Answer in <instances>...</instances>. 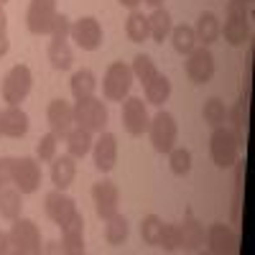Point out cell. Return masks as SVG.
<instances>
[{
  "instance_id": "d6986e66",
  "label": "cell",
  "mask_w": 255,
  "mask_h": 255,
  "mask_svg": "<svg viewBox=\"0 0 255 255\" xmlns=\"http://www.w3.org/2000/svg\"><path fill=\"white\" fill-rule=\"evenodd\" d=\"M59 250L67 253V255L84 253V220H82L79 212L67 225H61V245H59Z\"/></svg>"
},
{
  "instance_id": "cb8c5ba5",
  "label": "cell",
  "mask_w": 255,
  "mask_h": 255,
  "mask_svg": "<svg viewBox=\"0 0 255 255\" xmlns=\"http://www.w3.org/2000/svg\"><path fill=\"white\" fill-rule=\"evenodd\" d=\"M92 133L84 130V128H72L67 133V153L72 158H84L92 151Z\"/></svg>"
},
{
  "instance_id": "ac0fdd59",
  "label": "cell",
  "mask_w": 255,
  "mask_h": 255,
  "mask_svg": "<svg viewBox=\"0 0 255 255\" xmlns=\"http://www.w3.org/2000/svg\"><path fill=\"white\" fill-rule=\"evenodd\" d=\"M28 133V115L18 105H8L0 110V135L8 138H23Z\"/></svg>"
},
{
  "instance_id": "9a60e30c",
  "label": "cell",
  "mask_w": 255,
  "mask_h": 255,
  "mask_svg": "<svg viewBox=\"0 0 255 255\" xmlns=\"http://www.w3.org/2000/svg\"><path fill=\"white\" fill-rule=\"evenodd\" d=\"M92 202H95V212L100 220L113 217L118 207H120V191L113 181H97L92 186Z\"/></svg>"
},
{
  "instance_id": "ffe728a7",
  "label": "cell",
  "mask_w": 255,
  "mask_h": 255,
  "mask_svg": "<svg viewBox=\"0 0 255 255\" xmlns=\"http://www.w3.org/2000/svg\"><path fill=\"white\" fill-rule=\"evenodd\" d=\"M77 158H72L69 153L67 156H56L51 161V184L61 191H67L72 184H74V176H77Z\"/></svg>"
},
{
  "instance_id": "836d02e7",
  "label": "cell",
  "mask_w": 255,
  "mask_h": 255,
  "mask_svg": "<svg viewBox=\"0 0 255 255\" xmlns=\"http://www.w3.org/2000/svg\"><path fill=\"white\" fill-rule=\"evenodd\" d=\"M163 225H166V222H163L158 215H148V217H143V222H140V238H143V243H145V245H156V248H158V240H161Z\"/></svg>"
},
{
  "instance_id": "2e32d148",
  "label": "cell",
  "mask_w": 255,
  "mask_h": 255,
  "mask_svg": "<svg viewBox=\"0 0 255 255\" xmlns=\"http://www.w3.org/2000/svg\"><path fill=\"white\" fill-rule=\"evenodd\" d=\"M46 120H49V125H51V133H54L59 140L67 138V133L74 128V105H69L67 100H54V102H49Z\"/></svg>"
},
{
  "instance_id": "d6a6232c",
  "label": "cell",
  "mask_w": 255,
  "mask_h": 255,
  "mask_svg": "<svg viewBox=\"0 0 255 255\" xmlns=\"http://www.w3.org/2000/svg\"><path fill=\"white\" fill-rule=\"evenodd\" d=\"M202 115H204V123L212 125V128H220L225 120H227V108L220 97H209L202 108Z\"/></svg>"
},
{
  "instance_id": "7402d4cb",
  "label": "cell",
  "mask_w": 255,
  "mask_h": 255,
  "mask_svg": "<svg viewBox=\"0 0 255 255\" xmlns=\"http://www.w3.org/2000/svg\"><path fill=\"white\" fill-rule=\"evenodd\" d=\"M20 209H23V194L13 184H5L0 189V217L13 222L20 217Z\"/></svg>"
},
{
  "instance_id": "f546056e",
  "label": "cell",
  "mask_w": 255,
  "mask_h": 255,
  "mask_svg": "<svg viewBox=\"0 0 255 255\" xmlns=\"http://www.w3.org/2000/svg\"><path fill=\"white\" fill-rule=\"evenodd\" d=\"M171 44H174V49H176V54H181V56H186V54H191L197 49V36H194V28L191 26H176V28H171Z\"/></svg>"
},
{
  "instance_id": "52a82bcc",
  "label": "cell",
  "mask_w": 255,
  "mask_h": 255,
  "mask_svg": "<svg viewBox=\"0 0 255 255\" xmlns=\"http://www.w3.org/2000/svg\"><path fill=\"white\" fill-rule=\"evenodd\" d=\"M10 184L20 191V194H33L41 186V166L33 156H23V158H13V168H10Z\"/></svg>"
},
{
  "instance_id": "ba28073f",
  "label": "cell",
  "mask_w": 255,
  "mask_h": 255,
  "mask_svg": "<svg viewBox=\"0 0 255 255\" xmlns=\"http://www.w3.org/2000/svg\"><path fill=\"white\" fill-rule=\"evenodd\" d=\"M31 84H33V74L26 64H15V67L5 74L3 79V100L8 105H20L28 92H31Z\"/></svg>"
},
{
  "instance_id": "7a4b0ae2",
  "label": "cell",
  "mask_w": 255,
  "mask_h": 255,
  "mask_svg": "<svg viewBox=\"0 0 255 255\" xmlns=\"http://www.w3.org/2000/svg\"><path fill=\"white\" fill-rule=\"evenodd\" d=\"M8 238H10V250L18 255H33V253L44 250V245H41V230L28 217L13 220V225L8 230Z\"/></svg>"
},
{
  "instance_id": "603a6c76",
  "label": "cell",
  "mask_w": 255,
  "mask_h": 255,
  "mask_svg": "<svg viewBox=\"0 0 255 255\" xmlns=\"http://www.w3.org/2000/svg\"><path fill=\"white\" fill-rule=\"evenodd\" d=\"M171 28H174V23H171L168 10L153 8V13L148 15V38H153L156 44H163L168 38V33H171Z\"/></svg>"
},
{
  "instance_id": "3957f363",
  "label": "cell",
  "mask_w": 255,
  "mask_h": 255,
  "mask_svg": "<svg viewBox=\"0 0 255 255\" xmlns=\"http://www.w3.org/2000/svg\"><path fill=\"white\" fill-rule=\"evenodd\" d=\"M133 69L125 61H113L102 77V95L110 102H123L133 87Z\"/></svg>"
},
{
  "instance_id": "5bb4252c",
  "label": "cell",
  "mask_w": 255,
  "mask_h": 255,
  "mask_svg": "<svg viewBox=\"0 0 255 255\" xmlns=\"http://www.w3.org/2000/svg\"><path fill=\"white\" fill-rule=\"evenodd\" d=\"M44 209H46L49 220L56 222L59 227H61V225H67V222L77 215V212H79V209H77V202L67 194V191H61V189L49 191L46 199H44Z\"/></svg>"
},
{
  "instance_id": "e575fe53",
  "label": "cell",
  "mask_w": 255,
  "mask_h": 255,
  "mask_svg": "<svg viewBox=\"0 0 255 255\" xmlns=\"http://www.w3.org/2000/svg\"><path fill=\"white\" fill-rule=\"evenodd\" d=\"M133 77L140 82V84H148L156 74H158V69H156V61L151 59V56H145V54H138L135 59H133Z\"/></svg>"
},
{
  "instance_id": "4dcf8cb0",
  "label": "cell",
  "mask_w": 255,
  "mask_h": 255,
  "mask_svg": "<svg viewBox=\"0 0 255 255\" xmlns=\"http://www.w3.org/2000/svg\"><path fill=\"white\" fill-rule=\"evenodd\" d=\"M125 33L133 44H143V41L148 38V15H143L138 8L130 10V15H128V20H125Z\"/></svg>"
},
{
  "instance_id": "74e56055",
  "label": "cell",
  "mask_w": 255,
  "mask_h": 255,
  "mask_svg": "<svg viewBox=\"0 0 255 255\" xmlns=\"http://www.w3.org/2000/svg\"><path fill=\"white\" fill-rule=\"evenodd\" d=\"M181 245V235H179V225H163V232H161V240H158V248L163 250H179Z\"/></svg>"
},
{
  "instance_id": "1f68e13d",
  "label": "cell",
  "mask_w": 255,
  "mask_h": 255,
  "mask_svg": "<svg viewBox=\"0 0 255 255\" xmlns=\"http://www.w3.org/2000/svg\"><path fill=\"white\" fill-rule=\"evenodd\" d=\"M227 118L232 120V135L238 138L240 148L245 145V130H248V102L238 100V105L232 108V113H227Z\"/></svg>"
},
{
  "instance_id": "277c9868",
  "label": "cell",
  "mask_w": 255,
  "mask_h": 255,
  "mask_svg": "<svg viewBox=\"0 0 255 255\" xmlns=\"http://www.w3.org/2000/svg\"><path fill=\"white\" fill-rule=\"evenodd\" d=\"M209 153H212V161L220 168H232L240 158V143L238 138L232 135V130L227 128H215L212 130V138H209Z\"/></svg>"
},
{
  "instance_id": "4316f807",
  "label": "cell",
  "mask_w": 255,
  "mask_h": 255,
  "mask_svg": "<svg viewBox=\"0 0 255 255\" xmlns=\"http://www.w3.org/2000/svg\"><path fill=\"white\" fill-rule=\"evenodd\" d=\"M49 61H51V67H54V69H59V72L72 69V64H74V54H72L69 41L51 38V44H49Z\"/></svg>"
},
{
  "instance_id": "f6af8a7d",
  "label": "cell",
  "mask_w": 255,
  "mask_h": 255,
  "mask_svg": "<svg viewBox=\"0 0 255 255\" xmlns=\"http://www.w3.org/2000/svg\"><path fill=\"white\" fill-rule=\"evenodd\" d=\"M0 189H3V184H0Z\"/></svg>"
},
{
  "instance_id": "7bdbcfd3",
  "label": "cell",
  "mask_w": 255,
  "mask_h": 255,
  "mask_svg": "<svg viewBox=\"0 0 255 255\" xmlns=\"http://www.w3.org/2000/svg\"><path fill=\"white\" fill-rule=\"evenodd\" d=\"M143 3H148V5H153V8H161V3H163V0H143Z\"/></svg>"
},
{
  "instance_id": "4fadbf2b",
  "label": "cell",
  "mask_w": 255,
  "mask_h": 255,
  "mask_svg": "<svg viewBox=\"0 0 255 255\" xmlns=\"http://www.w3.org/2000/svg\"><path fill=\"white\" fill-rule=\"evenodd\" d=\"M123 125L130 135H143L148 133V125H151V115L145 110V102L140 97H125L123 102Z\"/></svg>"
},
{
  "instance_id": "d590c367",
  "label": "cell",
  "mask_w": 255,
  "mask_h": 255,
  "mask_svg": "<svg viewBox=\"0 0 255 255\" xmlns=\"http://www.w3.org/2000/svg\"><path fill=\"white\" fill-rule=\"evenodd\" d=\"M168 166H171V171L176 176H186L191 171V153H189V148H171L168 151Z\"/></svg>"
},
{
  "instance_id": "9c48e42d",
  "label": "cell",
  "mask_w": 255,
  "mask_h": 255,
  "mask_svg": "<svg viewBox=\"0 0 255 255\" xmlns=\"http://www.w3.org/2000/svg\"><path fill=\"white\" fill-rule=\"evenodd\" d=\"M56 20V0H31L26 10V26L33 36L51 33V26Z\"/></svg>"
},
{
  "instance_id": "8d00e7d4",
  "label": "cell",
  "mask_w": 255,
  "mask_h": 255,
  "mask_svg": "<svg viewBox=\"0 0 255 255\" xmlns=\"http://www.w3.org/2000/svg\"><path fill=\"white\" fill-rule=\"evenodd\" d=\"M56 145H59V138L54 133L41 135V140L36 143V158L44 161V163H51L56 158Z\"/></svg>"
},
{
  "instance_id": "484cf974",
  "label": "cell",
  "mask_w": 255,
  "mask_h": 255,
  "mask_svg": "<svg viewBox=\"0 0 255 255\" xmlns=\"http://www.w3.org/2000/svg\"><path fill=\"white\" fill-rule=\"evenodd\" d=\"M145 87V102H151V105H156V108H161V105L171 97V79H168L166 74H156L148 84H143Z\"/></svg>"
},
{
  "instance_id": "f1b7e54d",
  "label": "cell",
  "mask_w": 255,
  "mask_h": 255,
  "mask_svg": "<svg viewBox=\"0 0 255 255\" xmlns=\"http://www.w3.org/2000/svg\"><path fill=\"white\" fill-rule=\"evenodd\" d=\"M128 232H130V227H128V220L120 215V212H115L113 217L105 220V240H108L110 245H120L128 240Z\"/></svg>"
},
{
  "instance_id": "60d3db41",
  "label": "cell",
  "mask_w": 255,
  "mask_h": 255,
  "mask_svg": "<svg viewBox=\"0 0 255 255\" xmlns=\"http://www.w3.org/2000/svg\"><path fill=\"white\" fill-rule=\"evenodd\" d=\"M10 250V238H8V232H0V255H5Z\"/></svg>"
},
{
  "instance_id": "44dd1931",
  "label": "cell",
  "mask_w": 255,
  "mask_h": 255,
  "mask_svg": "<svg viewBox=\"0 0 255 255\" xmlns=\"http://www.w3.org/2000/svg\"><path fill=\"white\" fill-rule=\"evenodd\" d=\"M220 33H222V26H220V18L212 13V10H207V13H202L199 18H197V26H194V36H197V44H202V46H209V44H215V41L220 38Z\"/></svg>"
},
{
  "instance_id": "6da1fadb",
  "label": "cell",
  "mask_w": 255,
  "mask_h": 255,
  "mask_svg": "<svg viewBox=\"0 0 255 255\" xmlns=\"http://www.w3.org/2000/svg\"><path fill=\"white\" fill-rule=\"evenodd\" d=\"M225 41L232 46H243L250 41V15H248V3L245 0H230L227 5V20H225Z\"/></svg>"
},
{
  "instance_id": "f35d334b",
  "label": "cell",
  "mask_w": 255,
  "mask_h": 255,
  "mask_svg": "<svg viewBox=\"0 0 255 255\" xmlns=\"http://www.w3.org/2000/svg\"><path fill=\"white\" fill-rule=\"evenodd\" d=\"M10 49V38H8V15L3 10V5H0V59H3Z\"/></svg>"
},
{
  "instance_id": "bcb514c9",
  "label": "cell",
  "mask_w": 255,
  "mask_h": 255,
  "mask_svg": "<svg viewBox=\"0 0 255 255\" xmlns=\"http://www.w3.org/2000/svg\"><path fill=\"white\" fill-rule=\"evenodd\" d=\"M245 3H250V0H245Z\"/></svg>"
},
{
  "instance_id": "ab89813d",
  "label": "cell",
  "mask_w": 255,
  "mask_h": 255,
  "mask_svg": "<svg viewBox=\"0 0 255 255\" xmlns=\"http://www.w3.org/2000/svg\"><path fill=\"white\" fill-rule=\"evenodd\" d=\"M10 168H13V158L5 156V158H0V184H10Z\"/></svg>"
},
{
  "instance_id": "b9f144b4",
  "label": "cell",
  "mask_w": 255,
  "mask_h": 255,
  "mask_svg": "<svg viewBox=\"0 0 255 255\" xmlns=\"http://www.w3.org/2000/svg\"><path fill=\"white\" fill-rule=\"evenodd\" d=\"M118 3H120V5H125V8H130V10H135V8L143 3V0H118Z\"/></svg>"
},
{
  "instance_id": "7c38bea8",
  "label": "cell",
  "mask_w": 255,
  "mask_h": 255,
  "mask_svg": "<svg viewBox=\"0 0 255 255\" xmlns=\"http://www.w3.org/2000/svg\"><path fill=\"white\" fill-rule=\"evenodd\" d=\"M186 77L194 84H207L215 77V56L207 46H197L191 54H186V64H184Z\"/></svg>"
},
{
  "instance_id": "8992f818",
  "label": "cell",
  "mask_w": 255,
  "mask_h": 255,
  "mask_svg": "<svg viewBox=\"0 0 255 255\" xmlns=\"http://www.w3.org/2000/svg\"><path fill=\"white\" fill-rule=\"evenodd\" d=\"M148 135H151V143L158 153H168L171 148L176 145V138H179V125H176V118L166 110H158L153 118H151V125H148Z\"/></svg>"
},
{
  "instance_id": "83f0119b",
  "label": "cell",
  "mask_w": 255,
  "mask_h": 255,
  "mask_svg": "<svg viewBox=\"0 0 255 255\" xmlns=\"http://www.w3.org/2000/svg\"><path fill=\"white\" fill-rule=\"evenodd\" d=\"M69 87H72V95L74 100H84V97H92L95 90H97V79L90 69H77L72 74V82H69Z\"/></svg>"
},
{
  "instance_id": "d4e9b609",
  "label": "cell",
  "mask_w": 255,
  "mask_h": 255,
  "mask_svg": "<svg viewBox=\"0 0 255 255\" xmlns=\"http://www.w3.org/2000/svg\"><path fill=\"white\" fill-rule=\"evenodd\" d=\"M179 235H181V245L179 248H184V250H197V248L204 245V227L191 215L179 225Z\"/></svg>"
},
{
  "instance_id": "e0dca14e",
  "label": "cell",
  "mask_w": 255,
  "mask_h": 255,
  "mask_svg": "<svg viewBox=\"0 0 255 255\" xmlns=\"http://www.w3.org/2000/svg\"><path fill=\"white\" fill-rule=\"evenodd\" d=\"M92 156H95V166L102 174H110L115 163H118V138L113 133H100V138L92 143Z\"/></svg>"
},
{
  "instance_id": "ee69618b",
  "label": "cell",
  "mask_w": 255,
  "mask_h": 255,
  "mask_svg": "<svg viewBox=\"0 0 255 255\" xmlns=\"http://www.w3.org/2000/svg\"><path fill=\"white\" fill-rule=\"evenodd\" d=\"M5 3H8V0H0V5H5Z\"/></svg>"
},
{
  "instance_id": "8fae6325",
  "label": "cell",
  "mask_w": 255,
  "mask_h": 255,
  "mask_svg": "<svg viewBox=\"0 0 255 255\" xmlns=\"http://www.w3.org/2000/svg\"><path fill=\"white\" fill-rule=\"evenodd\" d=\"M207 250L215 255H232L240 250V232L232 225H212L207 230Z\"/></svg>"
},
{
  "instance_id": "30bf717a",
  "label": "cell",
  "mask_w": 255,
  "mask_h": 255,
  "mask_svg": "<svg viewBox=\"0 0 255 255\" xmlns=\"http://www.w3.org/2000/svg\"><path fill=\"white\" fill-rule=\"evenodd\" d=\"M69 38L82 49V51H95L102 46V26L92 15H84L79 20H72Z\"/></svg>"
},
{
  "instance_id": "5b68a950",
  "label": "cell",
  "mask_w": 255,
  "mask_h": 255,
  "mask_svg": "<svg viewBox=\"0 0 255 255\" xmlns=\"http://www.w3.org/2000/svg\"><path fill=\"white\" fill-rule=\"evenodd\" d=\"M108 118L110 115H108L105 102L97 100L95 95L77 100V105H74V125L84 128V130H90V133H102L105 125H108Z\"/></svg>"
}]
</instances>
